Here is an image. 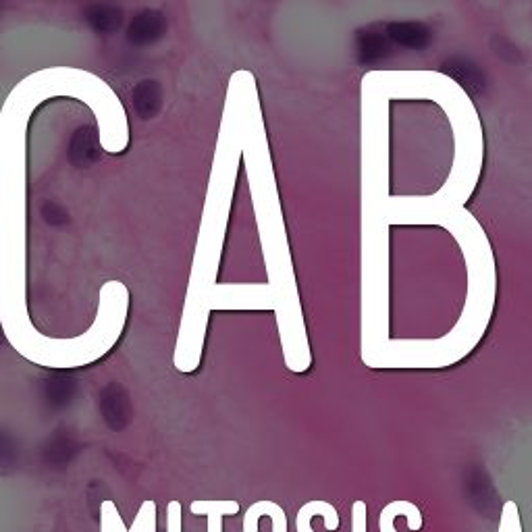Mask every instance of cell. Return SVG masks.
I'll use <instances>...</instances> for the list:
<instances>
[{
	"label": "cell",
	"mask_w": 532,
	"mask_h": 532,
	"mask_svg": "<svg viewBox=\"0 0 532 532\" xmlns=\"http://www.w3.org/2000/svg\"><path fill=\"white\" fill-rule=\"evenodd\" d=\"M167 32H169V23H167L165 13L146 9L131 19L125 36L131 46L144 48V46H152L156 42H161L167 36Z\"/></svg>",
	"instance_id": "cell-3"
},
{
	"label": "cell",
	"mask_w": 532,
	"mask_h": 532,
	"mask_svg": "<svg viewBox=\"0 0 532 532\" xmlns=\"http://www.w3.org/2000/svg\"><path fill=\"white\" fill-rule=\"evenodd\" d=\"M266 516V499L252 503L244 514V524L242 532H258L260 530V520Z\"/></svg>",
	"instance_id": "cell-14"
},
{
	"label": "cell",
	"mask_w": 532,
	"mask_h": 532,
	"mask_svg": "<svg viewBox=\"0 0 532 532\" xmlns=\"http://www.w3.org/2000/svg\"><path fill=\"white\" fill-rule=\"evenodd\" d=\"M167 532H181V503L177 499L167 505Z\"/></svg>",
	"instance_id": "cell-17"
},
{
	"label": "cell",
	"mask_w": 532,
	"mask_h": 532,
	"mask_svg": "<svg viewBox=\"0 0 532 532\" xmlns=\"http://www.w3.org/2000/svg\"><path fill=\"white\" fill-rule=\"evenodd\" d=\"M100 408H102L104 422L109 424V427L117 429V431L123 429L125 424L129 422V418H131L127 393L119 385H111V387H106L102 391Z\"/></svg>",
	"instance_id": "cell-9"
},
{
	"label": "cell",
	"mask_w": 532,
	"mask_h": 532,
	"mask_svg": "<svg viewBox=\"0 0 532 532\" xmlns=\"http://www.w3.org/2000/svg\"><path fill=\"white\" fill-rule=\"evenodd\" d=\"M194 516H206V532H223V516H237L239 503L235 499H196L190 503Z\"/></svg>",
	"instance_id": "cell-8"
},
{
	"label": "cell",
	"mask_w": 532,
	"mask_h": 532,
	"mask_svg": "<svg viewBox=\"0 0 532 532\" xmlns=\"http://www.w3.org/2000/svg\"><path fill=\"white\" fill-rule=\"evenodd\" d=\"M352 532H368V508L362 499L352 505Z\"/></svg>",
	"instance_id": "cell-16"
},
{
	"label": "cell",
	"mask_w": 532,
	"mask_h": 532,
	"mask_svg": "<svg viewBox=\"0 0 532 532\" xmlns=\"http://www.w3.org/2000/svg\"><path fill=\"white\" fill-rule=\"evenodd\" d=\"M266 516L273 522V532H287V516L279 503L266 499Z\"/></svg>",
	"instance_id": "cell-15"
},
{
	"label": "cell",
	"mask_w": 532,
	"mask_h": 532,
	"mask_svg": "<svg viewBox=\"0 0 532 532\" xmlns=\"http://www.w3.org/2000/svg\"><path fill=\"white\" fill-rule=\"evenodd\" d=\"M3 333H5V331H3V329H0V337H3Z\"/></svg>",
	"instance_id": "cell-20"
},
{
	"label": "cell",
	"mask_w": 532,
	"mask_h": 532,
	"mask_svg": "<svg viewBox=\"0 0 532 532\" xmlns=\"http://www.w3.org/2000/svg\"><path fill=\"white\" fill-rule=\"evenodd\" d=\"M40 215L44 219V223L52 225V227H63L69 223V212L63 204L55 202V200H46L40 206Z\"/></svg>",
	"instance_id": "cell-13"
},
{
	"label": "cell",
	"mask_w": 532,
	"mask_h": 532,
	"mask_svg": "<svg viewBox=\"0 0 532 532\" xmlns=\"http://www.w3.org/2000/svg\"><path fill=\"white\" fill-rule=\"evenodd\" d=\"M387 36L393 46L404 48V50H416L422 52L424 48H429L433 42V32L429 30V25H424L420 21H393L385 23Z\"/></svg>",
	"instance_id": "cell-5"
},
{
	"label": "cell",
	"mask_w": 532,
	"mask_h": 532,
	"mask_svg": "<svg viewBox=\"0 0 532 532\" xmlns=\"http://www.w3.org/2000/svg\"><path fill=\"white\" fill-rule=\"evenodd\" d=\"M503 508L510 514V532H522V520H520V510L516 501H505Z\"/></svg>",
	"instance_id": "cell-18"
},
{
	"label": "cell",
	"mask_w": 532,
	"mask_h": 532,
	"mask_svg": "<svg viewBox=\"0 0 532 532\" xmlns=\"http://www.w3.org/2000/svg\"><path fill=\"white\" fill-rule=\"evenodd\" d=\"M156 530V503L146 499L133 520L131 528H125L113 499H104L100 505V532H152Z\"/></svg>",
	"instance_id": "cell-2"
},
{
	"label": "cell",
	"mask_w": 532,
	"mask_h": 532,
	"mask_svg": "<svg viewBox=\"0 0 532 532\" xmlns=\"http://www.w3.org/2000/svg\"><path fill=\"white\" fill-rule=\"evenodd\" d=\"M102 150L98 144L96 129L92 125H82L73 131L67 146V161L75 169H90L100 161Z\"/></svg>",
	"instance_id": "cell-4"
},
{
	"label": "cell",
	"mask_w": 532,
	"mask_h": 532,
	"mask_svg": "<svg viewBox=\"0 0 532 532\" xmlns=\"http://www.w3.org/2000/svg\"><path fill=\"white\" fill-rule=\"evenodd\" d=\"M497 532H510V514L508 510H501V520H499V530Z\"/></svg>",
	"instance_id": "cell-19"
},
{
	"label": "cell",
	"mask_w": 532,
	"mask_h": 532,
	"mask_svg": "<svg viewBox=\"0 0 532 532\" xmlns=\"http://www.w3.org/2000/svg\"><path fill=\"white\" fill-rule=\"evenodd\" d=\"M397 516H404L408 520V528L414 532L422 528V514L418 510V505L412 501H406V499H395L383 508V512L379 516V530L381 532H397L395 530V518Z\"/></svg>",
	"instance_id": "cell-11"
},
{
	"label": "cell",
	"mask_w": 532,
	"mask_h": 532,
	"mask_svg": "<svg viewBox=\"0 0 532 532\" xmlns=\"http://www.w3.org/2000/svg\"><path fill=\"white\" fill-rule=\"evenodd\" d=\"M86 21L98 36H113L123 25V11L113 3H94L86 9Z\"/></svg>",
	"instance_id": "cell-10"
},
{
	"label": "cell",
	"mask_w": 532,
	"mask_h": 532,
	"mask_svg": "<svg viewBox=\"0 0 532 532\" xmlns=\"http://www.w3.org/2000/svg\"><path fill=\"white\" fill-rule=\"evenodd\" d=\"M163 86L156 79H142V82L133 88L131 102L136 109L138 117L144 121H152L163 111Z\"/></svg>",
	"instance_id": "cell-6"
},
{
	"label": "cell",
	"mask_w": 532,
	"mask_h": 532,
	"mask_svg": "<svg viewBox=\"0 0 532 532\" xmlns=\"http://www.w3.org/2000/svg\"><path fill=\"white\" fill-rule=\"evenodd\" d=\"M443 71L447 75H451L456 79V82L472 96H481L485 92V86H487V77L485 73L481 71V67H478L476 63L468 61V59H462V57H456V59H449L445 65H443Z\"/></svg>",
	"instance_id": "cell-7"
},
{
	"label": "cell",
	"mask_w": 532,
	"mask_h": 532,
	"mask_svg": "<svg viewBox=\"0 0 532 532\" xmlns=\"http://www.w3.org/2000/svg\"><path fill=\"white\" fill-rule=\"evenodd\" d=\"M314 516H323L327 530H337L339 528V514L333 508V503L323 501V499H312V501L302 505L298 516H296L298 532H314V528H312V518Z\"/></svg>",
	"instance_id": "cell-12"
},
{
	"label": "cell",
	"mask_w": 532,
	"mask_h": 532,
	"mask_svg": "<svg viewBox=\"0 0 532 532\" xmlns=\"http://www.w3.org/2000/svg\"><path fill=\"white\" fill-rule=\"evenodd\" d=\"M354 48H356L358 65L372 67V65H379L391 55L393 44L387 36L385 25L375 23V25H366V28H360L356 32Z\"/></svg>",
	"instance_id": "cell-1"
}]
</instances>
